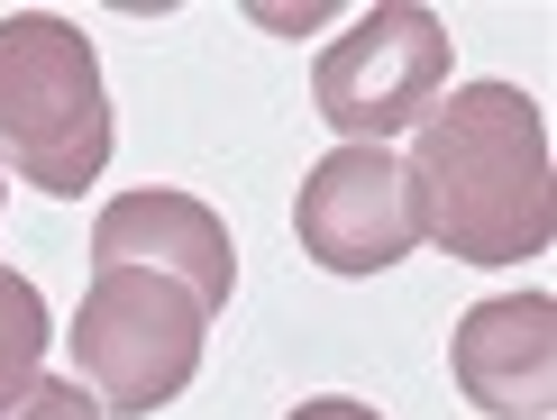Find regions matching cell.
<instances>
[{"label":"cell","mask_w":557,"mask_h":420,"mask_svg":"<svg viewBox=\"0 0 557 420\" xmlns=\"http://www.w3.org/2000/svg\"><path fill=\"white\" fill-rule=\"evenodd\" d=\"M403 193H411L421 238L448 247L457 265H521V256H540L557 228L540 101L521 83H457L411 128Z\"/></svg>","instance_id":"1"},{"label":"cell","mask_w":557,"mask_h":420,"mask_svg":"<svg viewBox=\"0 0 557 420\" xmlns=\"http://www.w3.org/2000/svg\"><path fill=\"white\" fill-rule=\"evenodd\" d=\"M0 156L37 193H83L110 165L101 55L55 10H10L0 18Z\"/></svg>","instance_id":"2"},{"label":"cell","mask_w":557,"mask_h":420,"mask_svg":"<svg viewBox=\"0 0 557 420\" xmlns=\"http://www.w3.org/2000/svg\"><path fill=\"white\" fill-rule=\"evenodd\" d=\"M74 384L101 411H165L183 384L201 375V311L156 274L91 265L83 311H74Z\"/></svg>","instance_id":"3"},{"label":"cell","mask_w":557,"mask_h":420,"mask_svg":"<svg viewBox=\"0 0 557 420\" xmlns=\"http://www.w3.org/2000/svg\"><path fill=\"white\" fill-rule=\"evenodd\" d=\"M438 91H448V28H438V10H421V0L366 10L311 64V101L347 147H384V137L421 128Z\"/></svg>","instance_id":"4"},{"label":"cell","mask_w":557,"mask_h":420,"mask_svg":"<svg viewBox=\"0 0 557 420\" xmlns=\"http://www.w3.org/2000/svg\"><path fill=\"white\" fill-rule=\"evenodd\" d=\"M293 228H301V256L320 274H384L421 247V220H411V193H403V156L384 147H338L320 156L311 183L293 201Z\"/></svg>","instance_id":"5"},{"label":"cell","mask_w":557,"mask_h":420,"mask_svg":"<svg viewBox=\"0 0 557 420\" xmlns=\"http://www.w3.org/2000/svg\"><path fill=\"white\" fill-rule=\"evenodd\" d=\"M91 265L156 274V284H174L201 320L228 311V293H238V247H228V220H220L211 201H193V193H165V183L120 193L101 220H91Z\"/></svg>","instance_id":"6"},{"label":"cell","mask_w":557,"mask_h":420,"mask_svg":"<svg viewBox=\"0 0 557 420\" xmlns=\"http://www.w3.org/2000/svg\"><path fill=\"white\" fill-rule=\"evenodd\" d=\"M457 393L494 420H540L557 403V301L548 293H494L448 338Z\"/></svg>","instance_id":"7"},{"label":"cell","mask_w":557,"mask_h":420,"mask_svg":"<svg viewBox=\"0 0 557 420\" xmlns=\"http://www.w3.org/2000/svg\"><path fill=\"white\" fill-rule=\"evenodd\" d=\"M37 357H46V301H37V284L18 265H0V411L28 403Z\"/></svg>","instance_id":"8"},{"label":"cell","mask_w":557,"mask_h":420,"mask_svg":"<svg viewBox=\"0 0 557 420\" xmlns=\"http://www.w3.org/2000/svg\"><path fill=\"white\" fill-rule=\"evenodd\" d=\"M0 420H101V403H91V393L83 384H28V403H10V411H0Z\"/></svg>","instance_id":"9"},{"label":"cell","mask_w":557,"mask_h":420,"mask_svg":"<svg viewBox=\"0 0 557 420\" xmlns=\"http://www.w3.org/2000/svg\"><path fill=\"white\" fill-rule=\"evenodd\" d=\"M284 420H384V411H366V403H347V393H320V403H301Z\"/></svg>","instance_id":"10"}]
</instances>
